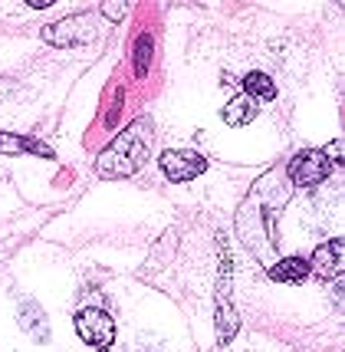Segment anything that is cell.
I'll use <instances>...</instances> for the list:
<instances>
[{"instance_id": "obj_1", "label": "cell", "mask_w": 345, "mask_h": 352, "mask_svg": "<svg viewBox=\"0 0 345 352\" xmlns=\"http://www.w3.org/2000/svg\"><path fill=\"white\" fill-rule=\"evenodd\" d=\"M293 198V184L283 168L260 175L237 208V237L263 267L276 261V217Z\"/></svg>"}, {"instance_id": "obj_2", "label": "cell", "mask_w": 345, "mask_h": 352, "mask_svg": "<svg viewBox=\"0 0 345 352\" xmlns=\"http://www.w3.org/2000/svg\"><path fill=\"white\" fill-rule=\"evenodd\" d=\"M151 142H155V122L148 116H142L135 122H129L119 135L105 145L99 158H96V171L99 178H129L135 175L151 155Z\"/></svg>"}, {"instance_id": "obj_3", "label": "cell", "mask_w": 345, "mask_h": 352, "mask_svg": "<svg viewBox=\"0 0 345 352\" xmlns=\"http://www.w3.org/2000/svg\"><path fill=\"white\" fill-rule=\"evenodd\" d=\"M99 36L96 30V14H73L63 16L56 23L43 27V40L49 46H60V50H69V46H86Z\"/></svg>"}, {"instance_id": "obj_4", "label": "cell", "mask_w": 345, "mask_h": 352, "mask_svg": "<svg viewBox=\"0 0 345 352\" xmlns=\"http://www.w3.org/2000/svg\"><path fill=\"white\" fill-rule=\"evenodd\" d=\"M283 171H286V178H289V184H296V188H315V184H322L329 178L332 165L326 162L322 148H306Z\"/></svg>"}, {"instance_id": "obj_5", "label": "cell", "mask_w": 345, "mask_h": 352, "mask_svg": "<svg viewBox=\"0 0 345 352\" xmlns=\"http://www.w3.org/2000/svg\"><path fill=\"white\" fill-rule=\"evenodd\" d=\"M76 333L82 342H89L96 349H109L112 346V339H115V322L112 316L105 313V309H79V316H76Z\"/></svg>"}, {"instance_id": "obj_6", "label": "cell", "mask_w": 345, "mask_h": 352, "mask_svg": "<svg viewBox=\"0 0 345 352\" xmlns=\"http://www.w3.org/2000/svg\"><path fill=\"white\" fill-rule=\"evenodd\" d=\"M158 168L165 171V178H171V182H194L208 171V158L197 152H184V148H168L158 158Z\"/></svg>"}, {"instance_id": "obj_7", "label": "cell", "mask_w": 345, "mask_h": 352, "mask_svg": "<svg viewBox=\"0 0 345 352\" xmlns=\"http://www.w3.org/2000/svg\"><path fill=\"white\" fill-rule=\"evenodd\" d=\"M342 261H345V241L342 237H332L313 250V257L306 261L309 274L319 280H342Z\"/></svg>"}, {"instance_id": "obj_8", "label": "cell", "mask_w": 345, "mask_h": 352, "mask_svg": "<svg viewBox=\"0 0 345 352\" xmlns=\"http://www.w3.org/2000/svg\"><path fill=\"white\" fill-rule=\"evenodd\" d=\"M237 333H241V313L230 303V274H221V283H217V339H221V346L234 342Z\"/></svg>"}, {"instance_id": "obj_9", "label": "cell", "mask_w": 345, "mask_h": 352, "mask_svg": "<svg viewBox=\"0 0 345 352\" xmlns=\"http://www.w3.org/2000/svg\"><path fill=\"white\" fill-rule=\"evenodd\" d=\"M0 152L3 155H23V152H30V155H40V158H56V152L46 145V142H40V138H33V135H14V132H0Z\"/></svg>"}, {"instance_id": "obj_10", "label": "cell", "mask_w": 345, "mask_h": 352, "mask_svg": "<svg viewBox=\"0 0 345 352\" xmlns=\"http://www.w3.org/2000/svg\"><path fill=\"white\" fill-rule=\"evenodd\" d=\"M267 274L276 280V283H302L309 276V267L302 257H280L267 267Z\"/></svg>"}, {"instance_id": "obj_11", "label": "cell", "mask_w": 345, "mask_h": 352, "mask_svg": "<svg viewBox=\"0 0 345 352\" xmlns=\"http://www.w3.org/2000/svg\"><path fill=\"white\" fill-rule=\"evenodd\" d=\"M256 112H260V109H256L254 99H247V96H237V99H230V102H227L221 116H224L227 125L241 129V125H250V122H254Z\"/></svg>"}, {"instance_id": "obj_12", "label": "cell", "mask_w": 345, "mask_h": 352, "mask_svg": "<svg viewBox=\"0 0 345 352\" xmlns=\"http://www.w3.org/2000/svg\"><path fill=\"white\" fill-rule=\"evenodd\" d=\"M243 89L250 92L254 99H260V102H273L276 99V86H273V79L267 73H250L243 79Z\"/></svg>"}, {"instance_id": "obj_13", "label": "cell", "mask_w": 345, "mask_h": 352, "mask_svg": "<svg viewBox=\"0 0 345 352\" xmlns=\"http://www.w3.org/2000/svg\"><path fill=\"white\" fill-rule=\"evenodd\" d=\"M23 309H27V316H20L23 329H30L40 342H46V326H43V313H40V307H36L33 300H27V303H23Z\"/></svg>"}, {"instance_id": "obj_14", "label": "cell", "mask_w": 345, "mask_h": 352, "mask_svg": "<svg viewBox=\"0 0 345 352\" xmlns=\"http://www.w3.org/2000/svg\"><path fill=\"white\" fill-rule=\"evenodd\" d=\"M151 46H155V40H151L148 33H145V36H138V43H135V73L138 76H145V73H148Z\"/></svg>"}, {"instance_id": "obj_15", "label": "cell", "mask_w": 345, "mask_h": 352, "mask_svg": "<svg viewBox=\"0 0 345 352\" xmlns=\"http://www.w3.org/2000/svg\"><path fill=\"white\" fill-rule=\"evenodd\" d=\"M322 155H326V162H329V165H342V155H345L342 138H332L329 145L322 148Z\"/></svg>"}, {"instance_id": "obj_16", "label": "cell", "mask_w": 345, "mask_h": 352, "mask_svg": "<svg viewBox=\"0 0 345 352\" xmlns=\"http://www.w3.org/2000/svg\"><path fill=\"white\" fill-rule=\"evenodd\" d=\"M102 16L112 20V23H119V20L129 16V3H102Z\"/></svg>"}, {"instance_id": "obj_17", "label": "cell", "mask_w": 345, "mask_h": 352, "mask_svg": "<svg viewBox=\"0 0 345 352\" xmlns=\"http://www.w3.org/2000/svg\"><path fill=\"white\" fill-rule=\"evenodd\" d=\"M14 89H16V82H14V79L0 76V102H3L7 96H14Z\"/></svg>"}, {"instance_id": "obj_18", "label": "cell", "mask_w": 345, "mask_h": 352, "mask_svg": "<svg viewBox=\"0 0 345 352\" xmlns=\"http://www.w3.org/2000/svg\"><path fill=\"white\" fill-rule=\"evenodd\" d=\"M49 3H53V0H30L33 10H43V7H49Z\"/></svg>"}, {"instance_id": "obj_19", "label": "cell", "mask_w": 345, "mask_h": 352, "mask_svg": "<svg viewBox=\"0 0 345 352\" xmlns=\"http://www.w3.org/2000/svg\"><path fill=\"white\" fill-rule=\"evenodd\" d=\"M99 352H109V349H99Z\"/></svg>"}]
</instances>
